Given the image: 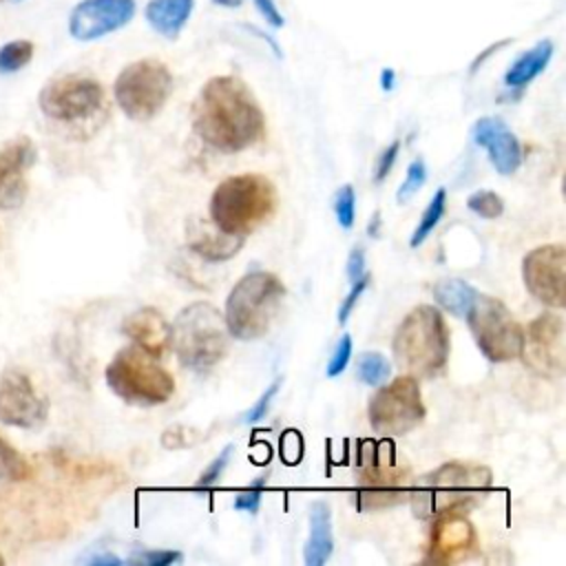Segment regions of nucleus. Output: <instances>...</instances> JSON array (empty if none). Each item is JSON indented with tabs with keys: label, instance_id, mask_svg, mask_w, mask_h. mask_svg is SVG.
<instances>
[{
	"label": "nucleus",
	"instance_id": "34",
	"mask_svg": "<svg viewBox=\"0 0 566 566\" xmlns=\"http://www.w3.org/2000/svg\"><path fill=\"white\" fill-rule=\"evenodd\" d=\"M352 352H354L352 336H349V334H343L340 340L336 343L334 352H332L329 363H327V376H329V378L343 374V369L347 367V363H349V358H352Z\"/></svg>",
	"mask_w": 566,
	"mask_h": 566
},
{
	"label": "nucleus",
	"instance_id": "45",
	"mask_svg": "<svg viewBox=\"0 0 566 566\" xmlns=\"http://www.w3.org/2000/svg\"><path fill=\"white\" fill-rule=\"evenodd\" d=\"M241 2H243V0H212V4L226 7V9H237V7H241Z\"/></svg>",
	"mask_w": 566,
	"mask_h": 566
},
{
	"label": "nucleus",
	"instance_id": "4",
	"mask_svg": "<svg viewBox=\"0 0 566 566\" xmlns=\"http://www.w3.org/2000/svg\"><path fill=\"white\" fill-rule=\"evenodd\" d=\"M210 221L226 234L248 237L276 210V188L259 172L223 179L210 197Z\"/></svg>",
	"mask_w": 566,
	"mask_h": 566
},
{
	"label": "nucleus",
	"instance_id": "32",
	"mask_svg": "<svg viewBox=\"0 0 566 566\" xmlns=\"http://www.w3.org/2000/svg\"><path fill=\"white\" fill-rule=\"evenodd\" d=\"M424 181H427V166H424L422 159H413V161L409 164V168H407L405 181L400 184V188H398V192H396L398 203H405L411 195H416V192L424 186Z\"/></svg>",
	"mask_w": 566,
	"mask_h": 566
},
{
	"label": "nucleus",
	"instance_id": "28",
	"mask_svg": "<svg viewBox=\"0 0 566 566\" xmlns=\"http://www.w3.org/2000/svg\"><path fill=\"white\" fill-rule=\"evenodd\" d=\"M356 374H358V380H360L363 385L378 387V385H382V382L389 378L391 365H389V360H387L380 352H365V354L358 358Z\"/></svg>",
	"mask_w": 566,
	"mask_h": 566
},
{
	"label": "nucleus",
	"instance_id": "40",
	"mask_svg": "<svg viewBox=\"0 0 566 566\" xmlns=\"http://www.w3.org/2000/svg\"><path fill=\"white\" fill-rule=\"evenodd\" d=\"M252 4L259 11V15L265 20V24H270L272 29H281L285 24V18L274 0H252Z\"/></svg>",
	"mask_w": 566,
	"mask_h": 566
},
{
	"label": "nucleus",
	"instance_id": "23",
	"mask_svg": "<svg viewBox=\"0 0 566 566\" xmlns=\"http://www.w3.org/2000/svg\"><path fill=\"white\" fill-rule=\"evenodd\" d=\"M334 551L332 513L325 502H314L310 509V535L305 542L303 559L307 566H323Z\"/></svg>",
	"mask_w": 566,
	"mask_h": 566
},
{
	"label": "nucleus",
	"instance_id": "17",
	"mask_svg": "<svg viewBox=\"0 0 566 566\" xmlns=\"http://www.w3.org/2000/svg\"><path fill=\"white\" fill-rule=\"evenodd\" d=\"M478 551V535L464 513L436 517L429 535V562L455 564Z\"/></svg>",
	"mask_w": 566,
	"mask_h": 566
},
{
	"label": "nucleus",
	"instance_id": "44",
	"mask_svg": "<svg viewBox=\"0 0 566 566\" xmlns=\"http://www.w3.org/2000/svg\"><path fill=\"white\" fill-rule=\"evenodd\" d=\"M394 82H396V73L391 69H382L380 73V86L382 91H391L394 88Z\"/></svg>",
	"mask_w": 566,
	"mask_h": 566
},
{
	"label": "nucleus",
	"instance_id": "41",
	"mask_svg": "<svg viewBox=\"0 0 566 566\" xmlns=\"http://www.w3.org/2000/svg\"><path fill=\"white\" fill-rule=\"evenodd\" d=\"M363 274H365V250L360 245H356L347 256V279H349V283H354Z\"/></svg>",
	"mask_w": 566,
	"mask_h": 566
},
{
	"label": "nucleus",
	"instance_id": "1",
	"mask_svg": "<svg viewBox=\"0 0 566 566\" xmlns=\"http://www.w3.org/2000/svg\"><path fill=\"white\" fill-rule=\"evenodd\" d=\"M197 135L221 153H239L263 137L265 117L250 86L234 75L210 77L195 104Z\"/></svg>",
	"mask_w": 566,
	"mask_h": 566
},
{
	"label": "nucleus",
	"instance_id": "38",
	"mask_svg": "<svg viewBox=\"0 0 566 566\" xmlns=\"http://www.w3.org/2000/svg\"><path fill=\"white\" fill-rule=\"evenodd\" d=\"M281 378H276L263 394H261V398L250 407V411L245 413V420L248 422H259L261 418H265V413H268V409H270V402H272V398L276 396V391H279V387H281Z\"/></svg>",
	"mask_w": 566,
	"mask_h": 566
},
{
	"label": "nucleus",
	"instance_id": "35",
	"mask_svg": "<svg viewBox=\"0 0 566 566\" xmlns=\"http://www.w3.org/2000/svg\"><path fill=\"white\" fill-rule=\"evenodd\" d=\"M232 453H234V444H228V447H223V451L206 467V471L201 473V478L197 480V486L199 489H206V486H212L219 478H221V473H223V469L228 467V462H230V458H232Z\"/></svg>",
	"mask_w": 566,
	"mask_h": 566
},
{
	"label": "nucleus",
	"instance_id": "16",
	"mask_svg": "<svg viewBox=\"0 0 566 566\" xmlns=\"http://www.w3.org/2000/svg\"><path fill=\"white\" fill-rule=\"evenodd\" d=\"M135 11V0H80L69 15V33L77 42H93L126 27Z\"/></svg>",
	"mask_w": 566,
	"mask_h": 566
},
{
	"label": "nucleus",
	"instance_id": "36",
	"mask_svg": "<svg viewBox=\"0 0 566 566\" xmlns=\"http://www.w3.org/2000/svg\"><path fill=\"white\" fill-rule=\"evenodd\" d=\"M371 281V276L369 274H363L360 279H356L354 283H352V290H349V294L343 298V303H340V307H338V323H345L347 318H349V314L354 312V307H356V303H358V298H360V294L367 290V283Z\"/></svg>",
	"mask_w": 566,
	"mask_h": 566
},
{
	"label": "nucleus",
	"instance_id": "25",
	"mask_svg": "<svg viewBox=\"0 0 566 566\" xmlns=\"http://www.w3.org/2000/svg\"><path fill=\"white\" fill-rule=\"evenodd\" d=\"M480 292L462 279H444L433 287V301L453 316H467Z\"/></svg>",
	"mask_w": 566,
	"mask_h": 566
},
{
	"label": "nucleus",
	"instance_id": "8",
	"mask_svg": "<svg viewBox=\"0 0 566 566\" xmlns=\"http://www.w3.org/2000/svg\"><path fill=\"white\" fill-rule=\"evenodd\" d=\"M356 473V504L360 511L394 506L409 497V469L396 458L394 447L387 442L365 440L358 447Z\"/></svg>",
	"mask_w": 566,
	"mask_h": 566
},
{
	"label": "nucleus",
	"instance_id": "14",
	"mask_svg": "<svg viewBox=\"0 0 566 566\" xmlns=\"http://www.w3.org/2000/svg\"><path fill=\"white\" fill-rule=\"evenodd\" d=\"M522 279L531 296L548 307L566 303V248L562 243L539 245L522 261Z\"/></svg>",
	"mask_w": 566,
	"mask_h": 566
},
{
	"label": "nucleus",
	"instance_id": "7",
	"mask_svg": "<svg viewBox=\"0 0 566 566\" xmlns=\"http://www.w3.org/2000/svg\"><path fill=\"white\" fill-rule=\"evenodd\" d=\"M106 385L128 405L153 407L166 402L175 391L172 376L153 354L139 345L122 347L104 371Z\"/></svg>",
	"mask_w": 566,
	"mask_h": 566
},
{
	"label": "nucleus",
	"instance_id": "27",
	"mask_svg": "<svg viewBox=\"0 0 566 566\" xmlns=\"http://www.w3.org/2000/svg\"><path fill=\"white\" fill-rule=\"evenodd\" d=\"M33 475L27 458L13 449L7 440L0 438V480L4 482H24Z\"/></svg>",
	"mask_w": 566,
	"mask_h": 566
},
{
	"label": "nucleus",
	"instance_id": "3",
	"mask_svg": "<svg viewBox=\"0 0 566 566\" xmlns=\"http://www.w3.org/2000/svg\"><path fill=\"white\" fill-rule=\"evenodd\" d=\"M451 338L442 312L433 305L413 307L396 327L391 352L398 369L407 376L433 378L444 371Z\"/></svg>",
	"mask_w": 566,
	"mask_h": 566
},
{
	"label": "nucleus",
	"instance_id": "33",
	"mask_svg": "<svg viewBox=\"0 0 566 566\" xmlns=\"http://www.w3.org/2000/svg\"><path fill=\"white\" fill-rule=\"evenodd\" d=\"M268 486V478L261 475L256 478L245 491H239L237 497H234V509L237 511H245V513H256L259 506H261V495H263V489Z\"/></svg>",
	"mask_w": 566,
	"mask_h": 566
},
{
	"label": "nucleus",
	"instance_id": "5",
	"mask_svg": "<svg viewBox=\"0 0 566 566\" xmlns=\"http://www.w3.org/2000/svg\"><path fill=\"white\" fill-rule=\"evenodd\" d=\"M285 285L281 279L265 270H252L241 276L226 298L223 321L228 334L239 340H256L272 327Z\"/></svg>",
	"mask_w": 566,
	"mask_h": 566
},
{
	"label": "nucleus",
	"instance_id": "24",
	"mask_svg": "<svg viewBox=\"0 0 566 566\" xmlns=\"http://www.w3.org/2000/svg\"><path fill=\"white\" fill-rule=\"evenodd\" d=\"M555 53V44L553 40H539L535 46L526 49L524 53H520L513 64L506 69L504 73V84L513 91H522L524 86H528L539 73H544V69L548 66V62L553 60Z\"/></svg>",
	"mask_w": 566,
	"mask_h": 566
},
{
	"label": "nucleus",
	"instance_id": "30",
	"mask_svg": "<svg viewBox=\"0 0 566 566\" xmlns=\"http://www.w3.org/2000/svg\"><path fill=\"white\" fill-rule=\"evenodd\" d=\"M467 208L484 219H497L504 212V201L493 190H475L467 199Z\"/></svg>",
	"mask_w": 566,
	"mask_h": 566
},
{
	"label": "nucleus",
	"instance_id": "43",
	"mask_svg": "<svg viewBox=\"0 0 566 566\" xmlns=\"http://www.w3.org/2000/svg\"><path fill=\"white\" fill-rule=\"evenodd\" d=\"M88 564H97V566H119L122 559L111 555V553H102V555H93L88 557Z\"/></svg>",
	"mask_w": 566,
	"mask_h": 566
},
{
	"label": "nucleus",
	"instance_id": "46",
	"mask_svg": "<svg viewBox=\"0 0 566 566\" xmlns=\"http://www.w3.org/2000/svg\"><path fill=\"white\" fill-rule=\"evenodd\" d=\"M2 564H4V557H2V555H0V566H2Z\"/></svg>",
	"mask_w": 566,
	"mask_h": 566
},
{
	"label": "nucleus",
	"instance_id": "37",
	"mask_svg": "<svg viewBox=\"0 0 566 566\" xmlns=\"http://www.w3.org/2000/svg\"><path fill=\"white\" fill-rule=\"evenodd\" d=\"M181 559V553L177 551H142L130 557L133 564H146V566H170Z\"/></svg>",
	"mask_w": 566,
	"mask_h": 566
},
{
	"label": "nucleus",
	"instance_id": "15",
	"mask_svg": "<svg viewBox=\"0 0 566 566\" xmlns=\"http://www.w3.org/2000/svg\"><path fill=\"white\" fill-rule=\"evenodd\" d=\"M49 416V400L40 396L31 378L20 369L0 371V422L18 429H35Z\"/></svg>",
	"mask_w": 566,
	"mask_h": 566
},
{
	"label": "nucleus",
	"instance_id": "20",
	"mask_svg": "<svg viewBox=\"0 0 566 566\" xmlns=\"http://www.w3.org/2000/svg\"><path fill=\"white\" fill-rule=\"evenodd\" d=\"M122 332L142 349L159 358L170 345V325L155 307H139L122 323Z\"/></svg>",
	"mask_w": 566,
	"mask_h": 566
},
{
	"label": "nucleus",
	"instance_id": "21",
	"mask_svg": "<svg viewBox=\"0 0 566 566\" xmlns=\"http://www.w3.org/2000/svg\"><path fill=\"white\" fill-rule=\"evenodd\" d=\"M245 237H234L221 232L214 223L203 219H195L188 226V245L192 252L203 256L206 261H226L237 254L243 245Z\"/></svg>",
	"mask_w": 566,
	"mask_h": 566
},
{
	"label": "nucleus",
	"instance_id": "2",
	"mask_svg": "<svg viewBox=\"0 0 566 566\" xmlns=\"http://www.w3.org/2000/svg\"><path fill=\"white\" fill-rule=\"evenodd\" d=\"M493 475L489 467L451 460L422 475L409 491L416 517H440L447 513H467L491 491Z\"/></svg>",
	"mask_w": 566,
	"mask_h": 566
},
{
	"label": "nucleus",
	"instance_id": "12",
	"mask_svg": "<svg viewBox=\"0 0 566 566\" xmlns=\"http://www.w3.org/2000/svg\"><path fill=\"white\" fill-rule=\"evenodd\" d=\"M40 111L62 124H77L95 117L106 106L104 86L82 73H66L49 80L38 95Z\"/></svg>",
	"mask_w": 566,
	"mask_h": 566
},
{
	"label": "nucleus",
	"instance_id": "18",
	"mask_svg": "<svg viewBox=\"0 0 566 566\" xmlns=\"http://www.w3.org/2000/svg\"><path fill=\"white\" fill-rule=\"evenodd\" d=\"M35 148L31 139L20 137L0 148V210L20 208L27 197L24 170L33 166Z\"/></svg>",
	"mask_w": 566,
	"mask_h": 566
},
{
	"label": "nucleus",
	"instance_id": "6",
	"mask_svg": "<svg viewBox=\"0 0 566 566\" xmlns=\"http://www.w3.org/2000/svg\"><path fill=\"white\" fill-rule=\"evenodd\" d=\"M223 314L208 301L186 305L170 325V345L179 363L192 371L212 369L228 352Z\"/></svg>",
	"mask_w": 566,
	"mask_h": 566
},
{
	"label": "nucleus",
	"instance_id": "9",
	"mask_svg": "<svg viewBox=\"0 0 566 566\" xmlns=\"http://www.w3.org/2000/svg\"><path fill=\"white\" fill-rule=\"evenodd\" d=\"M170 69L155 57L126 64L113 84V95L122 113L133 122L153 119L172 93Z\"/></svg>",
	"mask_w": 566,
	"mask_h": 566
},
{
	"label": "nucleus",
	"instance_id": "10",
	"mask_svg": "<svg viewBox=\"0 0 566 566\" xmlns=\"http://www.w3.org/2000/svg\"><path fill=\"white\" fill-rule=\"evenodd\" d=\"M427 416L420 385L413 376H398L387 385H378L367 405V420L380 436H402L416 429Z\"/></svg>",
	"mask_w": 566,
	"mask_h": 566
},
{
	"label": "nucleus",
	"instance_id": "39",
	"mask_svg": "<svg viewBox=\"0 0 566 566\" xmlns=\"http://www.w3.org/2000/svg\"><path fill=\"white\" fill-rule=\"evenodd\" d=\"M398 150H400V142H391L376 159V170H374V181L380 184L385 181V177L391 172L394 164H396V157H398Z\"/></svg>",
	"mask_w": 566,
	"mask_h": 566
},
{
	"label": "nucleus",
	"instance_id": "13",
	"mask_svg": "<svg viewBox=\"0 0 566 566\" xmlns=\"http://www.w3.org/2000/svg\"><path fill=\"white\" fill-rule=\"evenodd\" d=\"M520 356L524 365L539 376H562L566 367L564 321L555 312H542L522 329Z\"/></svg>",
	"mask_w": 566,
	"mask_h": 566
},
{
	"label": "nucleus",
	"instance_id": "26",
	"mask_svg": "<svg viewBox=\"0 0 566 566\" xmlns=\"http://www.w3.org/2000/svg\"><path fill=\"white\" fill-rule=\"evenodd\" d=\"M444 208H447V190H444V188H438L436 195L431 197L429 206L424 208V212H422V217H420V221H418L413 234H411V241H409L411 248H418V245L424 243V239L431 234V230H433V228L440 223V219L444 217Z\"/></svg>",
	"mask_w": 566,
	"mask_h": 566
},
{
	"label": "nucleus",
	"instance_id": "31",
	"mask_svg": "<svg viewBox=\"0 0 566 566\" xmlns=\"http://www.w3.org/2000/svg\"><path fill=\"white\" fill-rule=\"evenodd\" d=\"M334 212H336V219H338L340 228L349 230L354 226V219H356V195H354V188L349 184H345V186H340L336 190Z\"/></svg>",
	"mask_w": 566,
	"mask_h": 566
},
{
	"label": "nucleus",
	"instance_id": "29",
	"mask_svg": "<svg viewBox=\"0 0 566 566\" xmlns=\"http://www.w3.org/2000/svg\"><path fill=\"white\" fill-rule=\"evenodd\" d=\"M33 57V42L11 40L0 46V73H15Z\"/></svg>",
	"mask_w": 566,
	"mask_h": 566
},
{
	"label": "nucleus",
	"instance_id": "42",
	"mask_svg": "<svg viewBox=\"0 0 566 566\" xmlns=\"http://www.w3.org/2000/svg\"><path fill=\"white\" fill-rule=\"evenodd\" d=\"M509 42H511V40L506 38V40H500V42L491 44L489 49H484V51H482V53H480V55L473 60V64H471V73H473V71H475V69H478V66H480V64H482V62H484V60H486V57H489L493 51H500V49H502V46H506Z\"/></svg>",
	"mask_w": 566,
	"mask_h": 566
},
{
	"label": "nucleus",
	"instance_id": "11",
	"mask_svg": "<svg viewBox=\"0 0 566 566\" xmlns=\"http://www.w3.org/2000/svg\"><path fill=\"white\" fill-rule=\"evenodd\" d=\"M467 321L478 349L489 360L506 363L520 356L522 325L500 298L478 294L471 310L467 312Z\"/></svg>",
	"mask_w": 566,
	"mask_h": 566
},
{
	"label": "nucleus",
	"instance_id": "22",
	"mask_svg": "<svg viewBox=\"0 0 566 566\" xmlns=\"http://www.w3.org/2000/svg\"><path fill=\"white\" fill-rule=\"evenodd\" d=\"M195 0H148L144 18L148 27L166 40H177L192 18Z\"/></svg>",
	"mask_w": 566,
	"mask_h": 566
},
{
	"label": "nucleus",
	"instance_id": "19",
	"mask_svg": "<svg viewBox=\"0 0 566 566\" xmlns=\"http://www.w3.org/2000/svg\"><path fill=\"white\" fill-rule=\"evenodd\" d=\"M473 142L489 153L500 175H513L522 164V146L513 130L500 117H480L473 124Z\"/></svg>",
	"mask_w": 566,
	"mask_h": 566
}]
</instances>
